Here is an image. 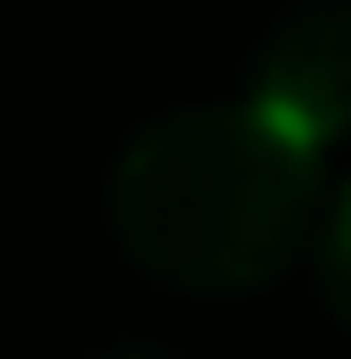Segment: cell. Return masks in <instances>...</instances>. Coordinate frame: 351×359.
<instances>
[{
  "label": "cell",
  "mask_w": 351,
  "mask_h": 359,
  "mask_svg": "<svg viewBox=\"0 0 351 359\" xmlns=\"http://www.w3.org/2000/svg\"><path fill=\"white\" fill-rule=\"evenodd\" d=\"M319 152L256 104L152 120L112 168V231L168 287L240 295L280 280L319 224Z\"/></svg>",
  "instance_id": "cell-1"
},
{
  "label": "cell",
  "mask_w": 351,
  "mask_h": 359,
  "mask_svg": "<svg viewBox=\"0 0 351 359\" xmlns=\"http://www.w3.org/2000/svg\"><path fill=\"white\" fill-rule=\"evenodd\" d=\"M247 104L272 112L312 152L343 144L351 136V0H303V8H287L272 25V40L256 48Z\"/></svg>",
  "instance_id": "cell-2"
},
{
  "label": "cell",
  "mask_w": 351,
  "mask_h": 359,
  "mask_svg": "<svg viewBox=\"0 0 351 359\" xmlns=\"http://www.w3.org/2000/svg\"><path fill=\"white\" fill-rule=\"evenodd\" d=\"M312 264H319V295H327V311L351 327V176L336 184V200H319V224H312Z\"/></svg>",
  "instance_id": "cell-3"
}]
</instances>
